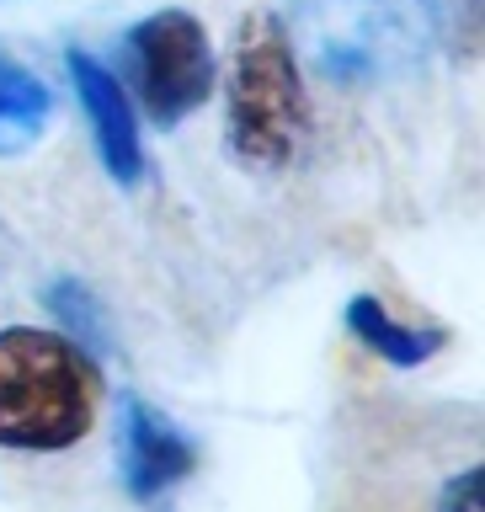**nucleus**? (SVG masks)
Returning a JSON list of instances; mask_svg holds the SVG:
<instances>
[{
    "instance_id": "nucleus-9",
    "label": "nucleus",
    "mask_w": 485,
    "mask_h": 512,
    "mask_svg": "<svg viewBox=\"0 0 485 512\" xmlns=\"http://www.w3.org/2000/svg\"><path fill=\"white\" fill-rule=\"evenodd\" d=\"M438 512H485V470L480 464H470V470H459L448 480L438 496Z\"/></svg>"
},
{
    "instance_id": "nucleus-4",
    "label": "nucleus",
    "mask_w": 485,
    "mask_h": 512,
    "mask_svg": "<svg viewBox=\"0 0 485 512\" xmlns=\"http://www.w3.org/2000/svg\"><path fill=\"white\" fill-rule=\"evenodd\" d=\"M118 464H123V491L134 502H160L182 480L198 470V443L171 422L166 411H155L144 395L123 390L118 406Z\"/></svg>"
},
{
    "instance_id": "nucleus-3",
    "label": "nucleus",
    "mask_w": 485,
    "mask_h": 512,
    "mask_svg": "<svg viewBox=\"0 0 485 512\" xmlns=\"http://www.w3.org/2000/svg\"><path fill=\"white\" fill-rule=\"evenodd\" d=\"M118 75V86L128 91V102H139V112L155 128H176L214 96L219 59L208 43V27L192 11H150L118 38V54L107 64Z\"/></svg>"
},
{
    "instance_id": "nucleus-8",
    "label": "nucleus",
    "mask_w": 485,
    "mask_h": 512,
    "mask_svg": "<svg viewBox=\"0 0 485 512\" xmlns=\"http://www.w3.org/2000/svg\"><path fill=\"white\" fill-rule=\"evenodd\" d=\"M48 315L64 326V336L80 347V352H91V358H102V352L112 347V326H107V310H102V299L91 294L80 278H54L48 283Z\"/></svg>"
},
{
    "instance_id": "nucleus-7",
    "label": "nucleus",
    "mask_w": 485,
    "mask_h": 512,
    "mask_svg": "<svg viewBox=\"0 0 485 512\" xmlns=\"http://www.w3.org/2000/svg\"><path fill=\"white\" fill-rule=\"evenodd\" d=\"M347 331L358 336L368 352H379L384 363H395V368H422L432 352L443 347V331L400 326V320L384 310V299H374V294H358L347 304Z\"/></svg>"
},
{
    "instance_id": "nucleus-1",
    "label": "nucleus",
    "mask_w": 485,
    "mask_h": 512,
    "mask_svg": "<svg viewBox=\"0 0 485 512\" xmlns=\"http://www.w3.org/2000/svg\"><path fill=\"white\" fill-rule=\"evenodd\" d=\"M102 406V368L64 331H0V448L59 454L75 448Z\"/></svg>"
},
{
    "instance_id": "nucleus-2",
    "label": "nucleus",
    "mask_w": 485,
    "mask_h": 512,
    "mask_svg": "<svg viewBox=\"0 0 485 512\" xmlns=\"http://www.w3.org/2000/svg\"><path fill=\"white\" fill-rule=\"evenodd\" d=\"M310 134V86H304L294 38L283 16L251 11L240 22L230 75H224V144L240 166L278 171Z\"/></svg>"
},
{
    "instance_id": "nucleus-5",
    "label": "nucleus",
    "mask_w": 485,
    "mask_h": 512,
    "mask_svg": "<svg viewBox=\"0 0 485 512\" xmlns=\"http://www.w3.org/2000/svg\"><path fill=\"white\" fill-rule=\"evenodd\" d=\"M64 75H70L80 107H86V123H91V139H96V155H102L107 176L118 187H134L144 176V139H139V118H134L128 91L86 48H64Z\"/></svg>"
},
{
    "instance_id": "nucleus-6",
    "label": "nucleus",
    "mask_w": 485,
    "mask_h": 512,
    "mask_svg": "<svg viewBox=\"0 0 485 512\" xmlns=\"http://www.w3.org/2000/svg\"><path fill=\"white\" fill-rule=\"evenodd\" d=\"M54 91L38 70H27L16 54L0 48V155H22L48 134Z\"/></svg>"
}]
</instances>
